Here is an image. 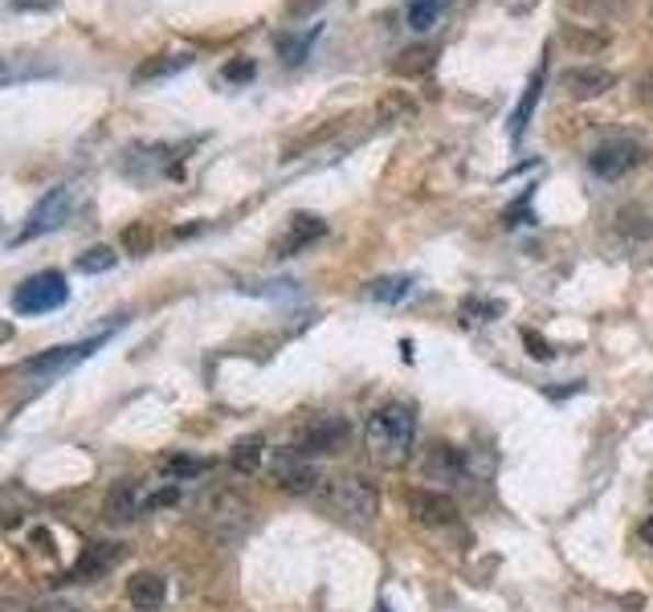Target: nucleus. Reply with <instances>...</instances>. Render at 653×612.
Listing matches in <instances>:
<instances>
[{
  "label": "nucleus",
  "mask_w": 653,
  "mask_h": 612,
  "mask_svg": "<svg viewBox=\"0 0 653 612\" xmlns=\"http://www.w3.org/2000/svg\"><path fill=\"white\" fill-rule=\"evenodd\" d=\"M119 559H123L119 543H87L78 564L70 568V580H99V576H106V571L115 568Z\"/></svg>",
  "instance_id": "nucleus-15"
},
{
  "label": "nucleus",
  "mask_w": 653,
  "mask_h": 612,
  "mask_svg": "<svg viewBox=\"0 0 653 612\" xmlns=\"http://www.w3.org/2000/svg\"><path fill=\"white\" fill-rule=\"evenodd\" d=\"M498 311H503L498 302H479V299H470V302H462V323H486V319H494Z\"/></svg>",
  "instance_id": "nucleus-28"
},
{
  "label": "nucleus",
  "mask_w": 653,
  "mask_h": 612,
  "mask_svg": "<svg viewBox=\"0 0 653 612\" xmlns=\"http://www.w3.org/2000/svg\"><path fill=\"white\" fill-rule=\"evenodd\" d=\"M58 66L49 57L33 54V49H13V54H0V90L21 82H33V78H54Z\"/></svg>",
  "instance_id": "nucleus-10"
},
{
  "label": "nucleus",
  "mask_w": 653,
  "mask_h": 612,
  "mask_svg": "<svg viewBox=\"0 0 653 612\" xmlns=\"http://www.w3.org/2000/svg\"><path fill=\"white\" fill-rule=\"evenodd\" d=\"M641 539H645V543L653 547V514L645 519V523H641Z\"/></svg>",
  "instance_id": "nucleus-35"
},
{
  "label": "nucleus",
  "mask_w": 653,
  "mask_h": 612,
  "mask_svg": "<svg viewBox=\"0 0 653 612\" xmlns=\"http://www.w3.org/2000/svg\"><path fill=\"white\" fill-rule=\"evenodd\" d=\"M641 164V143L633 140H605L593 147V156H588V168L600 176V180H621L624 171H633Z\"/></svg>",
  "instance_id": "nucleus-7"
},
{
  "label": "nucleus",
  "mask_w": 653,
  "mask_h": 612,
  "mask_svg": "<svg viewBox=\"0 0 653 612\" xmlns=\"http://www.w3.org/2000/svg\"><path fill=\"white\" fill-rule=\"evenodd\" d=\"M78 204H82V192H78V185L49 188V192H45V197L33 204L30 221H25V229L16 233V242H33V237H45V233L61 229L74 213H78Z\"/></svg>",
  "instance_id": "nucleus-3"
},
{
  "label": "nucleus",
  "mask_w": 653,
  "mask_h": 612,
  "mask_svg": "<svg viewBox=\"0 0 653 612\" xmlns=\"http://www.w3.org/2000/svg\"><path fill=\"white\" fill-rule=\"evenodd\" d=\"M315 4H323V0H291V16L306 13V9H315Z\"/></svg>",
  "instance_id": "nucleus-34"
},
{
  "label": "nucleus",
  "mask_w": 653,
  "mask_h": 612,
  "mask_svg": "<svg viewBox=\"0 0 653 612\" xmlns=\"http://www.w3.org/2000/svg\"><path fill=\"white\" fill-rule=\"evenodd\" d=\"M522 347H527V352H531V356H536L539 364H548V359L555 356V352H552V343L543 340L539 331H522Z\"/></svg>",
  "instance_id": "nucleus-29"
},
{
  "label": "nucleus",
  "mask_w": 653,
  "mask_h": 612,
  "mask_svg": "<svg viewBox=\"0 0 653 612\" xmlns=\"http://www.w3.org/2000/svg\"><path fill=\"white\" fill-rule=\"evenodd\" d=\"M127 600L139 612L164 609V600H168V580H164L160 571H135V576L127 580Z\"/></svg>",
  "instance_id": "nucleus-16"
},
{
  "label": "nucleus",
  "mask_w": 653,
  "mask_h": 612,
  "mask_svg": "<svg viewBox=\"0 0 653 612\" xmlns=\"http://www.w3.org/2000/svg\"><path fill=\"white\" fill-rule=\"evenodd\" d=\"M413 442H417V413L408 404H401V400L380 404L376 413L368 416V425H363V445H368L372 461L384 466V470L408 461Z\"/></svg>",
  "instance_id": "nucleus-1"
},
{
  "label": "nucleus",
  "mask_w": 653,
  "mask_h": 612,
  "mask_svg": "<svg viewBox=\"0 0 653 612\" xmlns=\"http://www.w3.org/2000/svg\"><path fill=\"white\" fill-rule=\"evenodd\" d=\"M70 299V282H66V274L58 270H42L25 278V282L13 290V311L16 314H49L66 307Z\"/></svg>",
  "instance_id": "nucleus-4"
},
{
  "label": "nucleus",
  "mask_w": 653,
  "mask_h": 612,
  "mask_svg": "<svg viewBox=\"0 0 653 612\" xmlns=\"http://www.w3.org/2000/svg\"><path fill=\"white\" fill-rule=\"evenodd\" d=\"M204 527L213 531L221 543L241 539L249 527V507L237 499V494H221V499H213V507L204 511Z\"/></svg>",
  "instance_id": "nucleus-9"
},
{
  "label": "nucleus",
  "mask_w": 653,
  "mask_h": 612,
  "mask_svg": "<svg viewBox=\"0 0 653 612\" xmlns=\"http://www.w3.org/2000/svg\"><path fill=\"white\" fill-rule=\"evenodd\" d=\"M189 66V57L184 54H176V57H156V62H147V66H139L135 70V78H156V74H172V70H184Z\"/></svg>",
  "instance_id": "nucleus-27"
},
{
  "label": "nucleus",
  "mask_w": 653,
  "mask_h": 612,
  "mask_svg": "<svg viewBox=\"0 0 653 612\" xmlns=\"http://www.w3.org/2000/svg\"><path fill=\"white\" fill-rule=\"evenodd\" d=\"M119 257H115V249L111 245H94V249H87V254L78 257V270L82 274H106L111 266H115Z\"/></svg>",
  "instance_id": "nucleus-25"
},
{
  "label": "nucleus",
  "mask_w": 653,
  "mask_h": 612,
  "mask_svg": "<svg viewBox=\"0 0 653 612\" xmlns=\"http://www.w3.org/2000/svg\"><path fill=\"white\" fill-rule=\"evenodd\" d=\"M446 4H450V0H408V9H405L408 29H417V33H425V29H434V25H437V16L446 13Z\"/></svg>",
  "instance_id": "nucleus-20"
},
{
  "label": "nucleus",
  "mask_w": 653,
  "mask_h": 612,
  "mask_svg": "<svg viewBox=\"0 0 653 612\" xmlns=\"http://www.w3.org/2000/svg\"><path fill=\"white\" fill-rule=\"evenodd\" d=\"M209 457H168L164 461V474L168 478H201V474H209Z\"/></svg>",
  "instance_id": "nucleus-24"
},
{
  "label": "nucleus",
  "mask_w": 653,
  "mask_h": 612,
  "mask_svg": "<svg viewBox=\"0 0 653 612\" xmlns=\"http://www.w3.org/2000/svg\"><path fill=\"white\" fill-rule=\"evenodd\" d=\"M30 4H37V9H49V0H16V9H30Z\"/></svg>",
  "instance_id": "nucleus-36"
},
{
  "label": "nucleus",
  "mask_w": 653,
  "mask_h": 612,
  "mask_svg": "<svg viewBox=\"0 0 653 612\" xmlns=\"http://www.w3.org/2000/svg\"><path fill=\"white\" fill-rule=\"evenodd\" d=\"M254 78V62H229L225 66V82H249Z\"/></svg>",
  "instance_id": "nucleus-31"
},
{
  "label": "nucleus",
  "mask_w": 653,
  "mask_h": 612,
  "mask_svg": "<svg viewBox=\"0 0 653 612\" xmlns=\"http://www.w3.org/2000/svg\"><path fill=\"white\" fill-rule=\"evenodd\" d=\"M612 82H617V78H612L609 70H600V66H572V70L560 74L564 94H567V99H576V102H588V99L609 94Z\"/></svg>",
  "instance_id": "nucleus-13"
},
{
  "label": "nucleus",
  "mask_w": 653,
  "mask_h": 612,
  "mask_svg": "<svg viewBox=\"0 0 653 612\" xmlns=\"http://www.w3.org/2000/svg\"><path fill=\"white\" fill-rule=\"evenodd\" d=\"M147 511V494L135 482H119L111 494H106V519L111 523H131Z\"/></svg>",
  "instance_id": "nucleus-17"
},
{
  "label": "nucleus",
  "mask_w": 653,
  "mask_h": 612,
  "mask_svg": "<svg viewBox=\"0 0 653 612\" xmlns=\"http://www.w3.org/2000/svg\"><path fill=\"white\" fill-rule=\"evenodd\" d=\"M539 86H543V70H539L536 78H531V86H527V94H522V102H519V111H515V119H510V135H515V140H519L522 127H527V114L536 111Z\"/></svg>",
  "instance_id": "nucleus-26"
},
{
  "label": "nucleus",
  "mask_w": 653,
  "mask_h": 612,
  "mask_svg": "<svg viewBox=\"0 0 653 612\" xmlns=\"http://www.w3.org/2000/svg\"><path fill=\"white\" fill-rule=\"evenodd\" d=\"M638 99L645 102V107H653V66L645 74H641V82H638Z\"/></svg>",
  "instance_id": "nucleus-32"
},
{
  "label": "nucleus",
  "mask_w": 653,
  "mask_h": 612,
  "mask_svg": "<svg viewBox=\"0 0 653 612\" xmlns=\"http://www.w3.org/2000/svg\"><path fill=\"white\" fill-rule=\"evenodd\" d=\"M261 461H266V442H261V437H246V442L233 445L229 466H233L237 474H258V470H261Z\"/></svg>",
  "instance_id": "nucleus-19"
},
{
  "label": "nucleus",
  "mask_w": 653,
  "mask_h": 612,
  "mask_svg": "<svg viewBox=\"0 0 653 612\" xmlns=\"http://www.w3.org/2000/svg\"><path fill=\"white\" fill-rule=\"evenodd\" d=\"M327 237V221L315 213H294L291 225H286V233L274 242V254L278 257H291V254H303L306 245H315Z\"/></svg>",
  "instance_id": "nucleus-14"
},
{
  "label": "nucleus",
  "mask_w": 653,
  "mask_h": 612,
  "mask_svg": "<svg viewBox=\"0 0 653 612\" xmlns=\"http://www.w3.org/2000/svg\"><path fill=\"white\" fill-rule=\"evenodd\" d=\"M650 16H653V4H650Z\"/></svg>",
  "instance_id": "nucleus-37"
},
{
  "label": "nucleus",
  "mask_w": 653,
  "mask_h": 612,
  "mask_svg": "<svg viewBox=\"0 0 653 612\" xmlns=\"http://www.w3.org/2000/svg\"><path fill=\"white\" fill-rule=\"evenodd\" d=\"M429 70H434V49H429V45H408V49H401L396 62H392V74H396V78H421V74Z\"/></svg>",
  "instance_id": "nucleus-18"
},
{
  "label": "nucleus",
  "mask_w": 653,
  "mask_h": 612,
  "mask_svg": "<svg viewBox=\"0 0 653 612\" xmlns=\"http://www.w3.org/2000/svg\"><path fill=\"white\" fill-rule=\"evenodd\" d=\"M278 49H282V57H286V62H303V54H306V42L303 37H282V42H278Z\"/></svg>",
  "instance_id": "nucleus-30"
},
{
  "label": "nucleus",
  "mask_w": 653,
  "mask_h": 612,
  "mask_svg": "<svg viewBox=\"0 0 653 612\" xmlns=\"http://www.w3.org/2000/svg\"><path fill=\"white\" fill-rule=\"evenodd\" d=\"M413 99H408L405 90H392V94H384L376 107V123H401V119H413Z\"/></svg>",
  "instance_id": "nucleus-21"
},
{
  "label": "nucleus",
  "mask_w": 653,
  "mask_h": 612,
  "mask_svg": "<svg viewBox=\"0 0 653 612\" xmlns=\"http://www.w3.org/2000/svg\"><path fill=\"white\" fill-rule=\"evenodd\" d=\"M327 511L344 523H372L380 511V494L376 486L368 482L363 474H344L327 482Z\"/></svg>",
  "instance_id": "nucleus-2"
},
{
  "label": "nucleus",
  "mask_w": 653,
  "mask_h": 612,
  "mask_svg": "<svg viewBox=\"0 0 653 612\" xmlns=\"http://www.w3.org/2000/svg\"><path fill=\"white\" fill-rule=\"evenodd\" d=\"M351 442V425L348 416H311L303 429H299V442L294 449L299 454H339V449H348Z\"/></svg>",
  "instance_id": "nucleus-5"
},
{
  "label": "nucleus",
  "mask_w": 653,
  "mask_h": 612,
  "mask_svg": "<svg viewBox=\"0 0 653 612\" xmlns=\"http://www.w3.org/2000/svg\"><path fill=\"white\" fill-rule=\"evenodd\" d=\"M33 612H78L74 604H66V600H45V604H37Z\"/></svg>",
  "instance_id": "nucleus-33"
},
{
  "label": "nucleus",
  "mask_w": 653,
  "mask_h": 612,
  "mask_svg": "<svg viewBox=\"0 0 653 612\" xmlns=\"http://www.w3.org/2000/svg\"><path fill=\"white\" fill-rule=\"evenodd\" d=\"M106 340H111V335L70 343V347H49V352H42L37 359H30V364H25V371H37V376H58V371H70V368H78L82 359L94 356V352H99Z\"/></svg>",
  "instance_id": "nucleus-12"
},
{
  "label": "nucleus",
  "mask_w": 653,
  "mask_h": 612,
  "mask_svg": "<svg viewBox=\"0 0 653 612\" xmlns=\"http://www.w3.org/2000/svg\"><path fill=\"white\" fill-rule=\"evenodd\" d=\"M572 9L584 13L588 21H612L629 9V0H572Z\"/></svg>",
  "instance_id": "nucleus-23"
},
{
  "label": "nucleus",
  "mask_w": 653,
  "mask_h": 612,
  "mask_svg": "<svg viewBox=\"0 0 653 612\" xmlns=\"http://www.w3.org/2000/svg\"><path fill=\"white\" fill-rule=\"evenodd\" d=\"M421 474L434 486H462L465 478V457L458 445L450 442H434L421 457Z\"/></svg>",
  "instance_id": "nucleus-11"
},
{
  "label": "nucleus",
  "mask_w": 653,
  "mask_h": 612,
  "mask_svg": "<svg viewBox=\"0 0 653 612\" xmlns=\"http://www.w3.org/2000/svg\"><path fill=\"white\" fill-rule=\"evenodd\" d=\"M408 286H413L408 274H389V278H376V282L368 286V294L376 302H401L408 294Z\"/></svg>",
  "instance_id": "nucleus-22"
},
{
  "label": "nucleus",
  "mask_w": 653,
  "mask_h": 612,
  "mask_svg": "<svg viewBox=\"0 0 653 612\" xmlns=\"http://www.w3.org/2000/svg\"><path fill=\"white\" fill-rule=\"evenodd\" d=\"M408 514L413 523H421L429 531H446L458 523V502L446 494V490H408Z\"/></svg>",
  "instance_id": "nucleus-8"
},
{
  "label": "nucleus",
  "mask_w": 653,
  "mask_h": 612,
  "mask_svg": "<svg viewBox=\"0 0 653 612\" xmlns=\"http://www.w3.org/2000/svg\"><path fill=\"white\" fill-rule=\"evenodd\" d=\"M270 474H274L278 490H286V494H315L323 482L319 470H315L311 461H303L299 449H278V454H270Z\"/></svg>",
  "instance_id": "nucleus-6"
}]
</instances>
